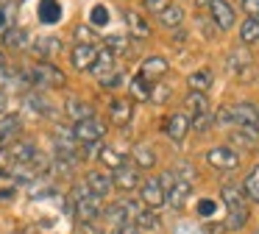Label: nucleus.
Returning a JSON list of instances; mask_svg holds the SVG:
<instances>
[{
	"label": "nucleus",
	"instance_id": "473e14b6",
	"mask_svg": "<svg viewBox=\"0 0 259 234\" xmlns=\"http://www.w3.org/2000/svg\"><path fill=\"white\" fill-rule=\"evenodd\" d=\"M106 50L109 53H131V39L123 36V33H112V36H106Z\"/></svg>",
	"mask_w": 259,
	"mask_h": 234
},
{
	"label": "nucleus",
	"instance_id": "58836bf2",
	"mask_svg": "<svg viewBox=\"0 0 259 234\" xmlns=\"http://www.w3.org/2000/svg\"><path fill=\"white\" fill-rule=\"evenodd\" d=\"M173 173H176V178H181V181H190V184L195 181V176H198L195 167H192L190 162H179V165L173 167Z\"/></svg>",
	"mask_w": 259,
	"mask_h": 234
},
{
	"label": "nucleus",
	"instance_id": "20e7f679",
	"mask_svg": "<svg viewBox=\"0 0 259 234\" xmlns=\"http://www.w3.org/2000/svg\"><path fill=\"white\" fill-rule=\"evenodd\" d=\"M106 134V123L98 120V117H87V120H78L73 126V137L78 145H95L103 139Z\"/></svg>",
	"mask_w": 259,
	"mask_h": 234
},
{
	"label": "nucleus",
	"instance_id": "f03ea898",
	"mask_svg": "<svg viewBox=\"0 0 259 234\" xmlns=\"http://www.w3.org/2000/svg\"><path fill=\"white\" fill-rule=\"evenodd\" d=\"M220 198H223L226 209H229L226 228H242V226L248 223V204H245V195H242V189L234 187V184H223V189H220Z\"/></svg>",
	"mask_w": 259,
	"mask_h": 234
},
{
	"label": "nucleus",
	"instance_id": "2eb2a0df",
	"mask_svg": "<svg viewBox=\"0 0 259 234\" xmlns=\"http://www.w3.org/2000/svg\"><path fill=\"white\" fill-rule=\"evenodd\" d=\"M95 56H98L95 45H75V48L70 50V64H73L75 70H90V67L95 64Z\"/></svg>",
	"mask_w": 259,
	"mask_h": 234
},
{
	"label": "nucleus",
	"instance_id": "4be33fe9",
	"mask_svg": "<svg viewBox=\"0 0 259 234\" xmlns=\"http://www.w3.org/2000/svg\"><path fill=\"white\" fill-rule=\"evenodd\" d=\"M17 137H20V117L6 114L3 120H0V145H3V148H9V145H12Z\"/></svg>",
	"mask_w": 259,
	"mask_h": 234
},
{
	"label": "nucleus",
	"instance_id": "a19ab883",
	"mask_svg": "<svg viewBox=\"0 0 259 234\" xmlns=\"http://www.w3.org/2000/svg\"><path fill=\"white\" fill-rule=\"evenodd\" d=\"M170 95H173V89H170L167 84H156V87H151V100L153 103H164Z\"/></svg>",
	"mask_w": 259,
	"mask_h": 234
},
{
	"label": "nucleus",
	"instance_id": "4c0bfd02",
	"mask_svg": "<svg viewBox=\"0 0 259 234\" xmlns=\"http://www.w3.org/2000/svg\"><path fill=\"white\" fill-rule=\"evenodd\" d=\"M103 25H109V9L98 3L90 11V28H103Z\"/></svg>",
	"mask_w": 259,
	"mask_h": 234
},
{
	"label": "nucleus",
	"instance_id": "9b49d317",
	"mask_svg": "<svg viewBox=\"0 0 259 234\" xmlns=\"http://www.w3.org/2000/svg\"><path fill=\"white\" fill-rule=\"evenodd\" d=\"M190 195H192V184H190V181H181V178H176L173 187L164 192V204H167L170 209H184L187 201H190Z\"/></svg>",
	"mask_w": 259,
	"mask_h": 234
},
{
	"label": "nucleus",
	"instance_id": "bb28decb",
	"mask_svg": "<svg viewBox=\"0 0 259 234\" xmlns=\"http://www.w3.org/2000/svg\"><path fill=\"white\" fill-rule=\"evenodd\" d=\"M184 109H187V117L212 111V109H209V98H206V95H201V92H190V95H187V98H184Z\"/></svg>",
	"mask_w": 259,
	"mask_h": 234
},
{
	"label": "nucleus",
	"instance_id": "e433bc0d",
	"mask_svg": "<svg viewBox=\"0 0 259 234\" xmlns=\"http://www.w3.org/2000/svg\"><path fill=\"white\" fill-rule=\"evenodd\" d=\"M25 106H28L31 111H36V114H51V109H53V106L42 98V95H34V92L25 95Z\"/></svg>",
	"mask_w": 259,
	"mask_h": 234
},
{
	"label": "nucleus",
	"instance_id": "de8ad7c7",
	"mask_svg": "<svg viewBox=\"0 0 259 234\" xmlns=\"http://www.w3.org/2000/svg\"><path fill=\"white\" fill-rule=\"evenodd\" d=\"M242 9L248 11V17H259V0H242Z\"/></svg>",
	"mask_w": 259,
	"mask_h": 234
},
{
	"label": "nucleus",
	"instance_id": "5701e85b",
	"mask_svg": "<svg viewBox=\"0 0 259 234\" xmlns=\"http://www.w3.org/2000/svg\"><path fill=\"white\" fill-rule=\"evenodd\" d=\"M164 72H167V61H164L162 56H148V59L142 61L140 75L145 78V81H153V78H162Z\"/></svg>",
	"mask_w": 259,
	"mask_h": 234
},
{
	"label": "nucleus",
	"instance_id": "c9c22d12",
	"mask_svg": "<svg viewBox=\"0 0 259 234\" xmlns=\"http://www.w3.org/2000/svg\"><path fill=\"white\" fill-rule=\"evenodd\" d=\"M212 126H214V111H203V114H195L190 120V131H198V134H206Z\"/></svg>",
	"mask_w": 259,
	"mask_h": 234
},
{
	"label": "nucleus",
	"instance_id": "603ef678",
	"mask_svg": "<svg viewBox=\"0 0 259 234\" xmlns=\"http://www.w3.org/2000/svg\"><path fill=\"white\" fill-rule=\"evenodd\" d=\"M195 6H201V9H203V6H209V0H195Z\"/></svg>",
	"mask_w": 259,
	"mask_h": 234
},
{
	"label": "nucleus",
	"instance_id": "f704fd0d",
	"mask_svg": "<svg viewBox=\"0 0 259 234\" xmlns=\"http://www.w3.org/2000/svg\"><path fill=\"white\" fill-rule=\"evenodd\" d=\"M14 17H17V3L3 0V3H0V33L14 25Z\"/></svg>",
	"mask_w": 259,
	"mask_h": 234
},
{
	"label": "nucleus",
	"instance_id": "6e6552de",
	"mask_svg": "<svg viewBox=\"0 0 259 234\" xmlns=\"http://www.w3.org/2000/svg\"><path fill=\"white\" fill-rule=\"evenodd\" d=\"M140 204L151 212L159 209V206H164V189H162V184H159V178H148V181L140 184Z\"/></svg>",
	"mask_w": 259,
	"mask_h": 234
},
{
	"label": "nucleus",
	"instance_id": "3c124183",
	"mask_svg": "<svg viewBox=\"0 0 259 234\" xmlns=\"http://www.w3.org/2000/svg\"><path fill=\"white\" fill-rule=\"evenodd\" d=\"M14 195V189H0V201H9Z\"/></svg>",
	"mask_w": 259,
	"mask_h": 234
},
{
	"label": "nucleus",
	"instance_id": "ddd939ff",
	"mask_svg": "<svg viewBox=\"0 0 259 234\" xmlns=\"http://www.w3.org/2000/svg\"><path fill=\"white\" fill-rule=\"evenodd\" d=\"M209 11H212V22L220 31H229L234 25V9L226 0H209Z\"/></svg>",
	"mask_w": 259,
	"mask_h": 234
},
{
	"label": "nucleus",
	"instance_id": "f8f14e48",
	"mask_svg": "<svg viewBox=\"0 0 259 234\" xmlns=\"http://www.w3.org/2000/svg\"><path fill=\"white\" fill-rule=\"evenodd\" d=\"M190 134V117L181 114V111H176V114H170L167 120H164V137L173 139V142H184V137Z\"/></svg>",
	"mask_w": 259,
	"mask_h": 234
},
{
	"label": "nucleus",
	"instance_id": "8fccbe9b",
	"mask_svg": "<svg viewBox=\"0 0 259 234\" xmlns=\"http://www.w3.org/2000/svg\"><path fill=\"white\" fill-rule=\"evenodd\" d=\"M201 25H203V31H206V36H212V33H214V28L209 25V20H203V17H201Z\"/></svg>",
	"mask_w": 259,
	"mask_h": 234
},
{
	"label": "nucleus",
	"instance_id": "393cba45",
	"mask_svg": "<svg viewBox=\"0 0 259 234\" xmlns=\"http://www.w3.org/2000/svg\"><path fill=\"white\" fill-rule=\"evenodd\" d=\"M31 50H34L36 56H42V59H53L56 53H62V39L59 36H42L34 42Z\"/></svg>",
	"mask_w": 259,
	"mask_h": 234
},
{
	"label": "nucleus",
	"instance_id": "412c9836",
	"mask_svg": "<svg viewBox=\"0 0 259 234\" xmlns=\"http://www.w3.org/2000/svg\"><path fill=\"white\" fill-rule=\"evenodd\" d=\"M90 70L95 72V78H98V81H103L106 75H112V72L117 70V64H114V56L109 53L106 48H103V50H98V56H95V64H92Z\"/></svg>",
	"mask_w": 259,
	"mask_h": 234
},
{
	"label": "nucleus",
	"instance_id": "f257e3e1",
	"mask_svg": "<svg viewBox=\"0 0 259 234\" xmlns=\"http://www.w3.org/2000/svg\"><path fill=\"white\" fill-rule=\"evenodd\" d=\"M70 209L78 217V223H95L103 215V198H98L84 181L70 189Z\"/></svg>",
	"mask_w": 259,
	"mask_h": 234
},
{
	"label": "nucleus",
	"instance_id": "79ce46f5",
	"mask_svg": "<svg viewBox=\"0 0 259 234\" xmlns=\"http://www.w3.org/2000/svg\"><path fill=\"white\" fill-rule=\"evenodd\" d=\"M123 84H125V75H123L120 70H114L112 75H106V78L101 81V87H106V89H120Z\"/></svg>",
	"mask_w": 259,
	"mask_h": 234
},
{
	"label": "nucleus",
	"instance_id": "864d4df0",
	"mask_svg": "<svg viewBox=\"0 0 259 234\" xmlns=\"http://www.w3.org/2000/svg\"><path fill=\"white\" fill-rule=\"evenodd\" d=\"M256 114H259V109H256Z\"/></svg>",
	"mask_w": 259,
	"mask_h": 234
},
{
	"label": "nucleus",
	"instance_id": "4468645a",
	"mask_svg": "<svg viewBox=\"0 0 259 234\" xmlns=\"http://www.w3.org/2000/svg\"><path fill=\"white\" fill-rule=\"evenodd\" d=\"M84 184L92 189V192L98 195V198H109V192H112V176H109L106 170H90L84 178Z\"/></svg>",
	"mask_w": 259,
	"mask_h": 234
},
{
	"label": "nucleus",
	"instance_id": "72a5a7b5",
	"mask_svg": "<svg viewBox=\"0 0 259 234\" xmlns=\"http://www.w3.org/2000/svg\"><path fill=\"white\" fill-rule=\"evenodd\" d=\"M242 195H248L253 204H259V167H253V170L245 176V184H242Z\"/></svg>",
	"mask_w": 259,
	"mask_h": 234
},
{
	"label": "nucleus",
	"instance_id": "1a4fd4ad",
	"mask_svg": "<svg viewBox=\"0 0 259 234\" xmlns=\"http://www.w3.org/2000/svg\"><path fill=\"white\" fill-rule=\"evenodd\" d=\"M206 162L212 167H218V170H237V167H240V156H237L231 148H226V145L209 148L206 150Z\"/></svg>",
	"mask_w": 259,
	"mask_h": 234
},
{
	"label": "nucleus",
	"instance_id": "ea45409f",
	"mask_svg": "<svg viewBox=\"0 0 259 234\" xmlns=\"http://www.w3.org/2000/svg\"><path fill=\"white\" fill-rule=\"evenodd\" d=\"M75 39H78V45H95L98 42V36H95V31H92L90 25H75Z\"/></svg>",
	"mask_w": 259,
	"mask_h": 234
},
{
	"label": "nucleus",
	"instance_id": "c756f323",
	"mask_svg": "<svg viewBox=\"0 0 259 234\" xmlns=\"http://www.w3.org/2000/svg\"><path fill=\"white\" fill-rule=\"evenodd\" d=\"M159 20H162L164 28H179L181 20H184V9H181V6H176V3H170L167 9L159 14Z\"/></svg>",
	"mask_w": 259,
	"mask_h": 234
},
{
	"label": "nucleus",
	"instance_id": "7c9ffc66",
	"mask_svg": "<svg viewBox=\"0 0 259 234\" xmlns=\"http://www.w3.org/2000/svg\"><path fill=\"white\" fill-rule=\"evenodd\" d=\"M240 39H242V45H253V42H259V17H248V20L242 22V28H240Z\"/></svg>",
	"mask_w": 259,
	"mask_h": 234
},
{
	"label": "nucleus",
	"instance_id": "7ed1b4c3",
	"mask_svg": "<svg viewBox=\"0 0 259 234\" xmlns=\"http://www.w3.org/2000/svg\"><path fill=\"white\" fill-rule=\"evenodd\" d=\"M25 78H28V84L34 89H59L67 84V75L51 61H39L31 70H25Z\"/></svg>",
	"mask_w": 259,
	"mask_h": 234
},
{
	"label": "nucleus",
	"instance_id": "0eeeda50",
	"mask_svg": "<svg viewBox=\"0 0 259 234\" xmlns=\"http://www.w3.org/2000/svg\"><path fill=\"white\" fill-rule=\"evenodd\" d=\"M229 142L234 145V153H251L259 148V128H234L229 134Z\"/></svg>",
	"mask_w": 259,
	"mask_h": 234
},
{
	"label": "nucleus",
	"instance_id": "aec40b11",
	"mask_svg": "<svg viewBox=\"0 0 259 234\" xmlns=\"http://www.w3.org/2000/svg\"><path fill=\"white\" fill-rule=\"evenodd\" d=\"M36 14H39V22L56 25V22H62V3H59V0H39Z\"/></svg>",
	"mask_w": 259,
	"mask_h": 234
},
{
	"label": "nucleus",
	"instance_id": "cd10ccee",
	"mask_svg": "<svg viewBox=\"0 0 259 234\" xmlns=\"http://www.w3.org/2000/svg\"><path fill=\"white\" fill-rule=\"evenodd\" d=\"M187 84H190V92H201V95H206V92H209V87H212V72H209V70H195V72H190Z\"/></svg>",
	"mask_w": 259,
	"mask_h": 234
},
{
	"label": "nucleus",
	"instance_id": "2f4dec72",
	"mask_svg": "<svg viewBox=\"0 0 259 234\" xmlns=\"http://www.w3.org/2000/svg\"><path fill=\"white\" fill-rule=\"evenodd\" d=\"M131 98L134 100H151V81H145L142 75L131 78V87H128Z\"/></svg>",
	"mask_w": 259,
	"mask_h": 234
},
{
	"label": "nucleus",
	"instance_id": "c85d7f7f",
	"mask_svg": "<svg viewBox=\"0 0 259 234\" xmlns=\"http://www.w3.org/2000/svg\"><path fill=\"white\" fill-rule=\"evenodd\" d=\"M98 159H101L106 167H112V170H117L120 165H125V162H128L123 153H120V150L109 148V145H101V150H98Z\"/></svg>",
	"mask_w": 259,
	"mask_h": 234
},
{
	"label": "nucleus",
	"instance_id": "49530a36",
	"mask_svg": "<svg viewBox=\"0 0 259 234\" xmlns=\"http://www.w3.org/2000/svg\"><path fill=\"white\" fill-rule=\"evenodd\" d=\"M81 234H106V231H103V226H98V220H95V223H81Z\"/></svg>",
	"mask_w": 259,
	"mask_h": 234
},
{
	"label": "nucleus",
	"instance_id": "b1692460",
	"mask_svg": "<svg viewBox=\"0 0 259 234\" xmlns=\"http://www.w3.org/2000/svg\"><path fill=\"white\" fill-rule=\"evenodd\" d=\"M123 17H125V25L131 28V33L134 36H140V39H145V36H151V25H148V20L140 14V11H123Z\"/></svg>",
	"mask_w": 259,
	"mask_h": 234
},
{
	"label": "nucleus",
	"instance_id": "39448f33",
	"mask_svg": "<svg viewBox=\"0 0 259 234\" xmlns=\"http://www.w3.org/2000/svg\"><path fill=\"white\" fill-rule=\"evenodd\" d=\"M39 156V148H36L31 139H14L9 145V162H14L17 167H31Z\"/></svg>",
	"mask_w": 259,
	"mask_h": 234
},
{
	"label": "nucleus",
	"instance_id": "6ab92c4d",
	"mask_svg": "<svg viewBox=\"0 0 259 234\" xmlns=\"http://www.w3.org/2000/svg\"><path fill=\"white\" fill-rule=\"evenodd\" d=\"M131 165L137 167V170H151L153 165H156V153H153V148L151 145H145V142H140V145H134V150H131Z\"/></svg>",
	"mask_w": 259,
	"mask_h": 234
},
{
	"label": "nucleus",
	"instance_id": "c03bdc74",
	"mask_svg": "<svg viewBox=\"0 0 259 234\" xmlns=\"http://www.w3.org/2000/svg\"><path fill=\"white\" fill-rule=\"evenodd\" d=\"M214 212H218V204H214L212 198H206V201L198 204V215H201V217H209V215H214Z\"/></svg>",
	"mask_w": 259,
	"mask_h": 234
},
{
	"label": "nucleus",
	"instance_id": "09e8293b",
	"mask_svg": "<svg viewBox=\"0 0 259 234\" xmlns=\"http://www.w3.org/2000/svg\"><path fill=\"white\" fill-rule=\"evenodd\" d=\"M6 165H9V148L0 145V170H6Z\"/></svg>",
	"mask_w": 259,
	"mask_h": 234
},
{
	"label": "nucleus",
	"instance_id": "dca6fc26",
	"mask_svg": "<svg viewBox=\"0 0 259 234\" xmlns=\"http://www.w3.org/2000/svg\"><path fill=\"white\" fill-rule=\"evenodd\" d=\"M64 111H67V117H70L73 123L87 120V117H95V106L87 103V100H81V98H67V103H64Z\"/></svg>",
	"mask_w": 259,
	"mask_h": 234
},
{
	"label": "nucleus",
	"instance_id": "a878e982",
	"mask_svg": "<svg viewBox=\"0 0 259 234\" xmlns=\"http://www.w3.org/2000/svg\"><path fill=\"white\" fill-rule=\"evenodd\" d=\"M131 114H134V109H131V100H112L109 103V117H112L114 126H125V123L131 120Z\"/></svg>",
	"mask_w": 259,
	"mask_h": 234
},
{
	"label": "nucleus",
	"instance_id": "423d86ee",
	"mask_svg": "<svg viewBox=\"0 0 259 234\" xmlns=\"http://www.w3.org/2000/svg\"><path fill=\"white\" fill-rule=\"evenodd\" d=\"M142 184L140 178V170H137L131 162H125V165H120L117 170L112 173V187L120 189V192H131V189H137Z\"/></svg>",
	"mask_w": 259,
	"mask_h": 234
},
{
	"label": "nucleus",
	"instance_id": "9d476101",
	"mask_svg": "<svg viewBox=\"0 0 259 234\" xmlns=\"http://www.w3.org/2000/svg\"><path fill=\"white\" fill-rule=\"evenodd\" d=\"M259 106L253 103H237L229 109L231 123H237V128H259V114H256Z\"/></svg>",
	"mask_w": 259,
	"mask_h": 234
},
{
	"label": "nucleus",
	"instance_id": "f3484780",
	"mask_svg": "<svg viewBox=\"0 0 259 234\" xmlns=\"http://www.w3.org/2000/svg\"><path fill=\"white\" fill-rule=\"evenodd\" d=\"M0 42H3L6 50H23L25 42H28V31L20 28V25H12V28H6V31L0 33Z\"/></svg>",
	"mask_w": 259,
	"mask_h": 234
},
{
	"label": "nucleus",
	"instance_id": "a18cd8bd",
	"mask_svg": "<svg viewBox=\"0 0 259 234\" xmlns=\"http://www.w3.org/2000/svg\"><path fill=\"white\" fill-rule=\"evenodd\" d=\"M173 181H176V173H173V170H164L162 176H159V184H162L164 192H167V189L173 187Z\"/></svg>",
	"mask_w": 259,
	"mask_h": 234
},
{
	"label": "nucleus",
	"instance_id": "a211bd4d",
	"mask_svg": "<svg viewBox=\"0 0 259 234\" xmlns=\"http://www.w3.org/2000/svg\"><path fill=\"white\" fill-rule=\"evenodd\" d=\"M134 228H137V234H159L162 231V220H159L151 209H142L140 215L134 217Z\"/></svg>",
	"mask_w": 259,
	"mask_h": 234
},
{
	"label": "nucleus",
	"instance_id": "37998d69",
	"mask_svg": "<svg viewBox=\"0 0 259 234\" xmlns=\"http://www.w3.org/2000/svg\"><path fill=\"white\" fill-rule=\"evenodd\" d=\"M167 6H170V0H142V9L151 11V14H162Z\"/></svg>",
	"mask_w": 259,
	"mask_h": 234
}]
</instances>
